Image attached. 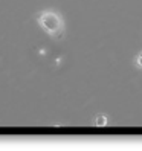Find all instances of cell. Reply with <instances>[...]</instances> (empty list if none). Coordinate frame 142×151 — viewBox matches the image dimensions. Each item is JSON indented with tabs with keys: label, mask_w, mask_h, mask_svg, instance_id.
<instances>
[{
	"label": "cell",
	"mask_w": 142,
	"mask_h": 151,
	"mask_svg": "<svg viewBox=\"0 0 142 151\" xmlns=\"http://www.w3.org/2000/svg\"><path fill=\"white\" fill-rule=\"evenodd\" d=\"M105 122H107V118H105L104 114H99V116H96V124H98V125H104Z\"/></svg>",
	"instance_id": "obj_3"
},
{
	"label": "cell",
	"mask_w": 142,
	"mask_h": 151,
	"mask_svg": "<svg viewBox=\"0 0 142 151\" xmlns=\"http://www.w3.org/2000/svg\"><path fill=\"white\" fill-rule=\"evenodd\" d=\"M135 64H136V67L142 69V50L138 54V57H136V60H135Z\"/></svg>",
	"instance_id": "obj_2"
},
{
	"label": "cell",
	"mask_w": 142,
	"mask_h": 151,
	"mask_svg": "<svg viewBox=\"0 0 142 151\" xmlns=\"http://www.w3.org/2000/svg\"><path fill=\"white\" fill-rule=\"evenodd\" d=\"M35 22L50 38L61 40L66 35V24L63 15L54 9H40L35 14Z\"/></svg>",
	"instance_id": "obj_1"
}]
</instances>
